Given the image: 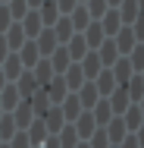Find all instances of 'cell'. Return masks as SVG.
Returning a JSON list of instances; mask_svg holds the SVG:
<instances>
[{"label":"cell","instance_id":"19","mask_svg":"<svg viewBox=\"0 0 144 148\" xmlns=\"http://www.w3.org/2000/svg\"><path fill=\"white\" fill-rule=\"evenodd\" d=\"M25 3H28V10H38V6L44 3V0H25Z\"/></svg>","mask_w":144,"mask_h":148},{"label":"cell","instance_id":"17","mask_svg":"<svg viewBox=\"0 0 144 148\" xmlns=\"http://www.w3.org/2000/svg\"><path fill=\"white\" fill-rule=\"evenodd\" d=\"M57 6H59V13H63V16H69V13L78 6V0H57Z\"/></svg>","mask_w":144,"mask_h":148},{"label":"cell","instance_id":"7","mask_svg":"<svg viewBox=\"0 0 144 148\" xmlns=\"http://www.w3.org/2000/svg\"><path fill=\"white\" fill-rule=\"evenodd\" d=\"M100 29L107 38H116V32L122 29V19H119V10H107V16L100 19Z\"/></svg>","mask_w":144,"mask_h":148},{"label":"cell","instance_id":"5","mask_svg":"<svg viewBox=\"0 0 144 148\" xmlns=\"http://www.w3.org/2000/svg\"><path fill=\"white\" fill-rule=\"evenodd\" d=\"M82 35H85V41H88V51H97V47L107 41V35H103V29H100V22H91Z\"/></svg>","mask_w":144,"mask_h":148},{"label":"cell","instance_id":"6","mask_svg":"<svg viewBox=\"0 0 144 148\" xmlns=\"http://www.w3.org/2000/svg\"><path fill=\"white\" fill-rule=\"evenodd\" d=\"M138 16H141L138 0H122V6H119V19H122V25H135Z\"/></svg>","mask_w":144,"mask_h":148},{"label":"cell","instance_id":"14","mask_svg":"<svg viewBox=\"0 0 144 148\" xmlns=\"http://www.w3.org/2000/svg\"><path fill=\"white\" fill-rule=\"evenodd\" d=\"M97 66H100V57H97V51H88V54H85V73H88V76H97V73H100Z\"/></svg>","mask_w":144,"mask_h":148},{"label":"cell","instance_id":"1","mask_svg":"<svg viewBox=\"0 0 144 148\" xmlns=\"http://www.w3.org/2000/svg\"><path fill=\"white\" fill-rule=\"evenodd\" d=\"M116 47H119V54H125V57H128V54H132V51H135V44H138V38H135V32H132V25H122V29L116 32Z\"/></svg>","mask_w":144,"mask_h":148},{"label":"cell","instance_id":"2","mask_svg":"<svg viewBox=\"0 0 144 148\" xmlns=\"http://www.w3.org/2000/svg\"><path fill=\"white\" fill-rule=\"evenodd\" d=\"M38 16H41V22H44V29H53L57 25V19L63 16L57 6V0H44L41 6H38Z\"/></svg>","mask_w":144,"mask_h":148},{"label":"cell","instance_id":"10","mask_svg":"<svg viewBox=\"0 0 144 148\" xmlns=\"http://www.w3.org/2000/svg\"><path fill=\"white\" fill-rule=\"evenodd\" d=\"M53 35H57V41H69V38L75 35L72 22H69V16H59V19H57V25H53Z\"/></svg>","mask_w":144,"mask_h":148},{"label":"cell","instance_id":"16","mask_svg":"<svg viewBox=\"0 0 144 148\" xmlns=\"http://www.w3.org/2000/svg\"><path fill=\"white\" fill-rule=\"evenodd\" d=\"M132 32H135V38H138V44H144V13L135 19V25H132Z\"/></svg>","mask_w":144,"mask_h":148},{"label":"cell","instance_id":"12","mask_svg":"<svg viewBox=\"0 0 144 148\" xmlns=\"http://www.w3.org/2000/svg\"><path fill=\"white\" fill-rule=\"evenodd\" d=\"M38 44H41V54H53L57 51V35H53V29H44L41 35H38Z\"/></svg>","mask_w":144,"mask_h":148},{"label":"cell","instance_id":"13","mask_svg":"<svg viewBox=\"0 0 144 148\" xmlns=\"http://www.w3.org/2000/svg\"><path fill=\"white\" fill-rule=\"evenodd\" d=\"M128 63H132V69L144 73V44H135V51L128 54Z\"/></svg>","mask_w":144,"mask_h":148},{"label":"cell","instance_id":"18","mask_svg":"<svg viewBox=\"0 0 144 148\" xmlns=\"http://www.w3.org/2000/svg\"><path fill=\"white\" fill-rule=\"evenodd\" d=\"M25 57H28V63H31L34 57H38V47H34V41H31L28 47H22V60H25Z\"/></svg>","mask_w":144,"mask_h":148},{"label":"cell","instance_id":"8","mask_svg":"<svg viewBox=\"0 0 144 148\" xmlns=\"http://www.w3.org/2000/svg\"><path fill=\"white\" fill-rule=\"evenodd\" d=\"M97 57H100V63H116V60H119V47H116L113 38H107V41L97 47Z\"/></svg>","mask_w":144,"mask_h":148},{"label":"cell","instance_id":"21","mask_svg":"<svg viewBox=\"0 0 144 148\" xmlns=\"http://www.w3.org/2000/svg\"><path fill=\"white\" fill-rule=\"evenodd\" d=\"M138 6H141V13H144V0H138Z\"/></svg>","mask_w":144,"mask_h":148},{"label":"cell","instance_id":"3","mask_svg":"<svg viewBox=\"0 0 144 148\" xmlns=\"http://www.w3.org/2000/svg\"><path fill=\"white\" fill-rule=\"evenodd\" d=\"M69 22H72L75 35H82V32H85L88 25L94 22V19H91V13H88V6H85V3H78V6H75L72 13H69Z\"/></svg>","mask_w":144,"mask_h":148},{"label":"cell","instance_id":"15","mask_svg":"<svg viewBox=\"0 0 144 148\" xmlns=\"http://www.w3.org/2000/svg\"><path fill=\"white\" fill-rule=\"evenodd\" d=\"M28 13V3L25 0H9V16H16V22H22Z\"/></svg>","mask_w":144,"mask_h":148},{"label":"cell","instance_id":"24","mask_svg":"<svg viewBox=\"0 0 144 148\" xmlns=\"http://www.w3.org/2000/svg\"><path fill=\"white\" fill-rule=\"evenodd\" d=\"M141 79H144V73H141Z\"/></svg>","mask_w":144,"mask_h":148},{"label":"cell","instance_id":"23","mask_svg":"<svg viewBox=\"0 0 144 148\" xmlns=\"http://www.w3.org/2000/svg\"><path fill=\"white\" fill-rule=\"evenodd\" d=\"M3 3H9V0H3Z\"/></svg>","mask_w":144,"mask_h":148},{"label":"cell","instance_id":"20","mask_svg":"<svg viewBox=\"0 0 144 148\" xmlns=\"http://www.w3.org/2000/svg\"><path fill=\"white\" fill-rule=\"evenodd\" d=\"M107 3H110V10H119L122 6V0H107Z\"/></svg>","mask_w":144,"mask_h":148},{"label":"cell","instance_id":"11","mask_svg":"<svg viewBox=\"0 0 144 148\" xmlns=\"http://www.w3.org/2000/svg\"><path fill=\"white\" fill-rule=\"evenodd\" d=\"M85 6H88V13H91V19H94V22H100V19L107 16V10H110V3H107V0H88Z\"/></svg>","mask_w":144,"mask_h":148},{"label":"cell","instance_id":"9","mask_svg":"<svg viewBox=\"0 0 144 148\" xmlns=\"http://www.w3.org/2000/svg\"><path fill=\"white\" fill-rule=\"evenodd\" d=\"M66 51H69V57L82 60V57L88 54V41H85V35H72V38H69V47H66Z\"/></svg>","mask_w":144,"mask_h":148},{"label":"cell","instance_id":"22","mask_svg":"<svg viewBox=\"0 0 144 148\" xmlns=\"http://www.w3.org/2000/svg\"><path fill=\"white\" fill-rule=\"evenodd\" d=\"M78 3H88V0H78Z\"/></svg>","mask_w":144,"mask_h":148},{"label":"cell","instance_id":"4","mask_svg":"<svg viewBox=\"0 0 144 148\" xmlns=\"http://www.w3.org/2000/svg\"><path fill=\"white\" fill-rule=\"evenodd\" d=\"M19 25H22V32H25V35H31V38H38V35L44 32V22H41L38 10H28V13H25V19H22Z\"/></svg>","mask_w":144,"mask_h":148}]
</instances>
